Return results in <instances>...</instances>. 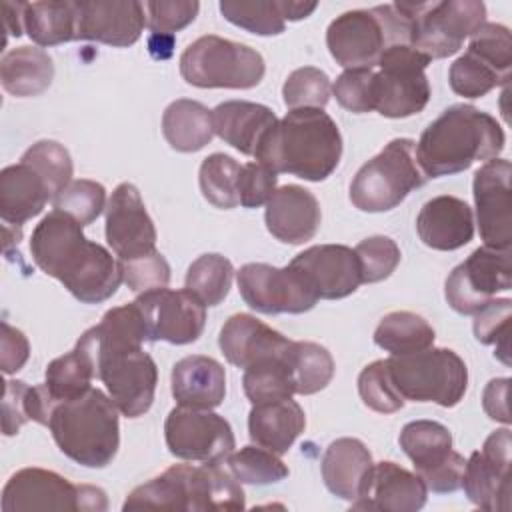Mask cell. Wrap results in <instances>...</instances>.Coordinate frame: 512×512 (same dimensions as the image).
<instances>
[{"mask_svg": "<svg viewBox=\"0 0 512 512\" xmlns=\"http://www.w3.org/2000/svg\"><path fill=\"white\" fill-rule=\"evenodd\" d=\"M170 386L178 406L212 410L226 396V372L218 360L192 354L174 364Z\"/></svg>", "mask_w": 512, "mask_h": 512, "instance_id": "obj_28", "label": "cell"}, {"mask_svg": "<svg viewBox=\"0 0 512 512\" xmlns=\"http://www.w3.org/2000/svg\"><path fill=\"white\" fill-rule=\"evenodd\" d=\"M510 316L512 300L494 298L482 310L474 314V336L482 344H496L498 358L504 364H510L508 358V338H510Z\"/></svg>", "mask_w": 512, "mask_h": 512, "instance_id": "obj_50", "label": "cell"}, {"mask_svg": "<svg viewBox=\"0 0 512 512\" xmlns=\"http://www.w3.org/2000/svg\"><path fill=\"white\" fill-rule=\"evenodd\" d=\"M224 466L240 484L264 486L288 478V466L280 460V456L256 444L232 452L224 460Z\"/></svg>", "mask_w": 512, "mask_h": 512, "instance_id": "obj_41", "label": "cell"}, {"mask_svg": "<svg viewBox=\"0 0 512 512\" xmlns=\"http://www.w3.org/2000/svg\"><path fill=\"white\" fill-rule=\"evenodd\" d=\"M510 430H494L482 450L470 454L462 484L468 500L482 510H510Z\"/></svg>", "mask_w": 512, "mask_h": 512, "instance_id": "obj_18", "label": "cell"}, {"mask_svg": "<svg viewBox=\"0 0 512 512\" xmlns=\"http://www.w3.org/2000/svg\"><path fill=\"white\" fill-rule=\"evenodd\" d=\"M426 180L416 158V142L394 138L356 172L350 202L362 212H388Z\"/></svg>", "mask_w": 512, "mask_h": 512, "instance_id": "obj_7", "label": "cell"}, {"mask_svg": "<svg viewBox=\"0 0 512 512\" xmlns=\"http://www.w3.org/2000/svg\"><path fill=\"white\" fill-rule=\"evenodd\" d=\"M52 200L50 186L30 164L20 160L0 172V218L6 226H22Z\"/></svg>", "mask_w": 512, "mask_h": 512, "instance_id": "obj_29", "label": "cell"}, {"mask_svg": "<svg viewBox=\"0 0 512 512\" xmlns=\"http://www.w3.org/2000/svg\"><path fill=\"white\" fill-rule=\"evenodd\" d=\"M2 512L24 510H84L102 512L108 508L106 492L90 484H72L68 478L44 470L22 468L2 488Z\"/></svg>", "mask_w": 512, "mask_h": 512, "instance_id": "obj_12", "label": "cell"}, {"mask_svg": "<svg viewBox=\"0 0 512 512\" xmlns=\"http://www.w3.org/2000/svg\"><path fill=\"white\" fill-rule=\"evenodd\" d=\"M398 4L410 18V46L430 62L456 54L464 40L486 22V6L478 0Z\"/></svg>", "mask_w": 512, "mask_h": 512, "instance_id": "obj_11", "label": "cell"}, {"mask_svg": "<svg viewBox=\"0 0 512 512\" xmlns=\"http://www.w3.org/2000/svg\"><path fill=\"white\" fill-rule=\"evenodd\" d=\"M372 466V454L366 444L346 436L328 444L320 462V472L326 488L340 500L352 504L364 494Z\"/></svg>", "mask_w": 512, "mask_h": 512, "instance_id": "obj_27", "label": "cell"}, {"mask_svg": "<svg viewBox=\"0 0 512 512\" xmlns=\"http://www.w3.org/2000/svg\"><path fill=\"white\" fill-rule=\"evenodd\" d=\"M24 32L38 46H58L76 40L74 2H24Z\"/></svg>", "mask_w": 512, "mask_h": 512, "instance_id": "obj_35", "label": "cell"}, {"mask_svg": "<svg viewBox=\"0 0 512 512\" xmlns=\"http://www.w3.org/2000/svg\"><path fill=\"white\" fill-rule=\"evenodd\" d=\"M34 264L84 304H98L116 294L122 278L120 260L102 244L84 236L82 224L60 210L48 212L30 236Z\"/></svg>", "mask_w": 512, "mask_h": 512, "instance_id": "obj_1", "label": "cell"}, {"mask_svg": "<svg viewBox=\"0 0 512 512\" xmlns=\"http://www.w3.org/2000/svg\"><path fill=\"white\" fill-rule=\"evenodd\" d=\"M390 378L404 400L456 406L468 388V368L450 348H426L386 358Z\"/></svg>", "mask_w": 512, "mask_h": 512, "instance_id": "obj_8", "label": "cell"}, {"mask_svg": "<svg viewBox=\"0 0 512 512\" xmlns=\"http://www.w3.org/2000/svg\"><path fill=\"white\" fill-rule=\"evenodd\" d=\"M430 60L410 44L388 46L374 70V110L384 118H408L430 100L426 66Z\"/></svg>", "mask_w": 512, "mask_h": 512, "instance_id": "obj_13", "label": "cell"}, {"mask_svg": "<svg viewBox=\"0 0 512 512\" xmlns=\"http://www.w3.org/2000/svg\"><path fill=\"white\" fill-rule=\"evenodd\" d=\"M428 488L424 480L396 462H378L372 466L364 494L352 502L354 510L416 512L426 504Z\"/></svg>", "mask_w": 512, "mask_h": 512, "instance_id": "obj_24", "label": "cell"}, {"mask_svg": "<svg viewBox=\"0 0 512 512\" xmlns=\"http://www.w3.org/2000/svg\"><path fill=\"white\" fill-rule=\"evenodd\" d=\"M220 12L234 26L258 36H276L286 28L278 0H222Z\"/></svg>", "mask_w": 512, "mask_h": 512, "instance_id": "obj_42", "label": "cell"}, {"mask_svg": "<svg viewBox=\"0 0 512 512\" xmlns=\"http://www.w3.org/2000/svg\"><path fill=\"white\" fill-rule=\"evenodd\" d=\"M264 72L260 52L216 34L200 36L180 56V74L196 88L248 90L262 82Z\"/></svg>", "mask_w": 512, "mask_h": 512, "instance_id": "obj_9", "label": "cell"}, {"mask_svg": "<svg viewBox=\"0 0 512 512\" xmlns=\"http://www.w3.org/2000/svg\"><path fill=\"white\" fill-rule=\"evenodd\" d=\"M416 232L424 246L452 252L474 238L472 208L456 196H434L416 216Z\"/></svg>", "mask_w": 512, "mask_h": 512, "instance_id": "obj_25", "label": "cell"}, {"mask_svg": "<svg viewBox=\"0 0 512 512\" xmlns=\"http://www.w3.org/2000/svg\"><path fill=\"white\" fill-rule=\"evenodd\" d=\"M118 406L100 388L58 402L48 428L60 452L86 468H106L120 446Z\"/></svg>", "mask_w": 512, "mask_h": 512, "instance_id": "obj_5", "label": "cell"}, {"mask_svg": "<svg viewBox=\"0 0 512 512\" xmlns=\"http://www.w3.org/2000/svg\"><path fill=\"white\" fill-rule=\"evenodd\" d=\"M54 210L66 212L82 226L92 224L106 210V190L94 180H72L54 200Z\"/></svg>", "mask_w": 512, "mask_h": 512, "instance_id": "obj_47", "label": "cell"}, {"mask_svg": "<svg viewBox=\"0 0 512 512\" xmlns=\"http://www.w3.org/2000/svg\"><path fill=\"white\" fill-rule=\"evenodd\" d=\"M398 442L412 460L418 476L444 462L452 452V434L436 420H412L404 424Z\"/></svg>", "mask_w": 512, "mask_h": 512, "instance_id": "obj_37", "label": "cell"}, {"mask_svg": "<svg viewBox=\"0 0 512 512\" xmlns=\"http://www.w3.org/2000/svg\"><path fill=\"white\" fill-rule=\"evenodd\" d=\"M30 356V344L22 330L10 326L6 320L2 322L0 334V368L6 376L24 368Z\"/></svg>", "mask_w": 512, "mask_h": 512, "instance_id": "obj_57", "label": "cell"}, {"mask_svg": "<svg viewBox=\"0 0 512 512\" xmlns=\"http://www.w3.org/2000/svg\"><path fill=\"white\" fill-rule=\"evenodd\" d=\"M214 134L246 156H254L266 132L278 122L276 114L256 102L228 100L212 110Z\"/></svg>", "mask_w": 512, "mask_h": 512, "instance_id": "obj_30", "label": "cell"}, {"mask_svg": "<svg viewBox=\"0 0 512 512\" xmlns=\"http://www.w3.org/2000/svg\"><path fill=\"white\" fill-rule=\"evenodd\" d=\"M304 428V410L292 398L252 404V410L248 414L250 440L256 446H262L278 456L290 450V446L304 432Z\"/></svg>", "mask_w": 512, "mask_h": 512, "instance_id": "obj_31", "label": "cell"}, {"mask_svg": "<svg viewBox=\"0 0 512 512\" xmlns=\"http://www.w3.org/2000/svg\"><path fill=\"white\" fill-rule=\"evenodd\" d=\"M466 52L480 58L498 74L510 78L512 68V38L510 30L496 22H484L468 42Z\"/></svg>", "mask_w": 512, "mask_h": 512, "instance_id": "obj_49", "label": "cell"}, {"mask_svg": "<svg viewBox=\"0 0 512 512\" xmlns=\"http://www.w3.org/2000/svg\"><path fill=\"white\" fill-rule=\"evenodd\" d=\"M264 220L268 232L276 240L296 246L316 236L322 222V210L310 190L298 184H286L276 188L266 202Z\"/></svg>", "mask_w": 512, "mask_h": 512, "instance_id": "obj_23", "label": "cell"}, {"mask_svg": "<svg viewBox=\"0 0 512 512\" xmlns=\"http://www.w3.org/2000/svg\"><path fill=\"white\" fill-rule=\"evenodd\" d=\"M232 278L234 266L226 256L202 254L188 266L184 288L204 306H218L228 296Z\"/></svg>", "mask_w": 512, "mask_h": 512, "instance_id": "obj_39", "label": "cell"}, {"mask_svg": "<svg viewBox=\"0 0 512 512\" xmlns=\"http://www.w3.org/2000/svg\"><path fill=\"white\" fill-rule=\"evenodd\" d=\"M120 266L126 286L136 294L166 288L170 282V264L158 250L132 260H120Z\"/></svg>", "mask_w": 512, "mask_h": 512, "instance_id": "obj_53", "label": "cell"}, {"mask_svg": "<svg viewBox=\"0 0 512 512\" xmlns=\"http://www.w3.org/2000/svg\"><path fill=\"white\" fill-rule=\"evenodd\" d=\"M76 4V40L116 48L132 46L146 26V6L138 0H80Z\"/></svg>", "mask_w": 512, "mask_h": 512, "instance_id": "obj_21", "label": "cell"}, {"mask_svg": "<svg viewBox=\"0 0 512 512\" xmlns=\"http://www.w3.org/2000/svg\"><path fill=\"white\" fill-rule=\"evenodd\" d=\"M394 44H410V18L398 2L348 10L326 30L328 52L346 70L376 68L382 52Z\"/></svg>", "mask_w": 512, "mask_h": 512, "instance_id": "obj_6", "label": "cell"}, {"mask_svg": "<svg viewBox=\"0 0 512 512\" xmlns=\"http://www.w3.org/2000/svg\"><path fill=\"white\" fill-rule=\"evenodd\" d=\"M330 92H332V84L328 74L314 66L296 68L294 72L288 74L282 86L284 104L290 110L324 108L330 100Z\"/></svg>", "mask_w": 512, "mask_h": 512, "instance_id": "obj_46", "label": "cell"}, {"mask_svg": "<svg viewBox=\"0 0 512 512\" xmlns=\"http://www.w3.org/2000/svg\"><path fill=\"white\" fill-rule=\"evenodd\" d=\"M504 144V130L492 114L470 104H454L424 128L416 142V158L426 178H440L498 158Z\"/></svg>", "mask_w": 512, "mask_h": 512, "instance_id": "obj_3", "label": "cell"}, {"mask_svg": "<svg viewBox=\"0 0 512 512\" xmlns=\"http://www.w3.org/2000/svg\"><path fill=\"white\" fill-rule=\"evenodd\" d=\"M162 134L178 152H198L214 138L212 110L202 102L178 98L162 114Z\"/></svg>", "mask_w": 512, "mask_h": 512, "instance_id": "obj_33", "label": "cell"}, {"mask_svg": "<svg viewBox=\"0 0 512 512\" xmlns=\"http://www.w3.org/2000/svg\"><path fill=\"white\" fill-rule=\"evenodd\" d=\"M284 20H302L308 18L316 8L318 2H302V0H278Z\"/></svg>", "mask_w": 512, "mask_h": 512, "instance_id": "obj_61", "label": "cell"}, {"mask_svg": "<svg viewBox=\"0 0 512 512\" xmlns=\"http://www.w3.org/2000/svg\"><path fill=\"white\" fill-rule=\"evenodd\" d=\"M336 102L354 112L366 114L374 110V68L344 70L332 84Z\"/></svg>", "mask_w": 512, "mask_h": 512, "instance_id": "obj_52", "label": "cell"}, {"mask_svg": "<svg viewBox=\"0 0 512 512\" xmlns=\"http://www.w3.org/2000/svg\"><path fill=\"white\" fill-rule=\"evenodd\" d=\"M278 174L262 162L242 164L238 178V198L244 208H260L264 206L272 194L276 192Z\"/></svg>", "mask_w": 512, "mask_h": 512, "instance_id": "obj_55", "label": "cell"}, {"mask_svg": "<svg viewBox=\"0 0 512 512\" xmlns=\"http://www.w3.org/2000/svg\"><path fill=\"white\" fill-rule=\"evenodd\" d=\"M358 262L362 284H374L386 280L396 266L400 264V248L388 236H370L356 244L354 248Z\"/></svg>", "mask_w": 512, "mask_h": 512, "instance_id": "obj_51", "label": "cell"}, {"mask_svg": "<svg viewBox=\"0 0 512 512\" xmlns=\"http://www.w3.org/2000/svg\"><path fill=\"white\" fill-rule=\"evenodd\" d=\"M292 350H294V342L288 352L262 358L250 364L248 368H244L242 388L246 398L252 404L292 398L296 394V384L292 374Z\"/></svg>", "mask_w": 512, "mask_h": 512, "instance_id": "obj_34", "label": "cell"}, {"mask_svg": "<svg viewBox=\"0 0 512 512\" xmlns=\"http://www.w3.org/2000/svg\"><path fill=\"white\" fill-rule=\"evenodd\" d=\"M168 452L188 462H224L236 448L230 422L204 408L176 406L164 422Z\"/></svg>", "mask_w": 512, "mask_h": 512, "instance_id": "obj_16", "label": "cell"}, {"mask_svg": "<svg viewBox=\"0 0 512 512\" xmlns=\"http://www.w3.org/2000/svg\"><path fill=\"white\" fill-rule=\"evenodd\" d=\"M30 164L50 186L54 198L72 182V158L70 152L56 140H38L20 158Z\"/></svg>", "mask_w": 512, "mask_h": 512, "instance_id": "obj_44", "label": "cell"}, {"mask_svg": "<svg viewBox=\"0 0 512 512\" xmlns=\"http://www.w3.org/2000/svg\"><path fill=\"white\" fill-rule=\"evenodd\" d=\"M142 312L148 340H164L170 344L196 342L206 324V306L186 288H158L138 294L134 300Z\"/></svg>", "mask_w": 512, "mask_h": 512, "instance_id": "obj_17", "label": "cell"}, {"mask_svg": "<svg viewBox=\"0 0 512 512\" xmlns=\"http://www.w3.org/2000/svg\"><path fill=\"white\" fill-rule=\"evenodd\" d=\"M24 2H2V24H4V30L10 34V36H20L24 32Z\"/></svg>", "mask_w": 512, "mask_h": 512, "instance_id": "obj_60", "label": "cell"}, {"mask_svg": "<svg viewBox=\"0 0 512 512\" xmlns=\"http://www.w3.org/2000/svg\"><path fill=\"white\" fill-rule=\"evenodd\" d=\"M146 6V26L154 36L174 34L198 16L200 4L196 0H150Z\"/></svg>", "mask_w": 512, "mask_h": 512, "instance_id": "obj_54", "label": "cell"}, {"mask_svg": "<svg viewBox=\"0 0 512 512\" xmlns=\"http://www.w3.org/2000/svg\"><path fill=\"white\" fill-rule=\"evenodd\" d=\"M292 342L256 316L242 312L232 314L218 336V346L226 360L242 370L262 358L288 352Z\"/></svg>", "mask_w": 512, "mask_h": 512, "instance_id": "obj_26", "label": "cell"}, {"mask_svg": "<svg viewBox=\"0 0 512 512\" xmlns=\"http://www.w3.org/2000/svg\"><path fill=\"white\" fill-rule=\"evenodd\" d=\"M54 62L38 46H18L0 60L2 88L16 98L38 96L52 84Z\"/></svg>", "mask_w": 512, "mask_h": 512, "instance_id": "obj_32", "label": "cell"}, {"mask_svg": "<svg viewBox=\"0 0 512 512\" xmlns=\"http://www.w3.org/2000/svg\"><path fill=\"white\" fill-rule=\"evenodd\" d=\"M46 386L54 398V402H66L72 400L86 390L92 388V380L96 378V364L88 348L80 342L76 346L54 358L46 366Z\"/></svg>", "mask_w": 512, "mask_h": 512, "instance_id": "obj_38", "label": "cell"}, {"mask_svg": "<svg viewBox=\"0 0 512 512\" xmlns=\"http://www.w3.org/2000/svg\"><path fill=\"white\" fill-rule=\"evenodd\" d=\"M512 166L504 158H492L474 172L476 224L484 246L510 250L512 244Z\"/></svg>", "mask_w": 512, "mask_h": 512, "instance_id": "obj_19", "label": "cell"}, {"mask_svg": "<svg viewBox=\"0 0 512 512\" xmlns=\"http://www.w3.org/2000/svg\"><path fill=\"white\" fill-rule=\"evenodd\" d=\"M322 300H340L362 284L360 262L344 244H316L296 254L290 262Z\"/></svg>", "mask_w": 512, "mask_h": 512, "instance_id": "obj_22", "label": "cell"}, {"mask_svg": "<svg viewBox=\"0 0 512 512\" xmlns=\"http://www.w3.org/2000/svg\"><path fill=\"white\" fill-rule=\"evenodd\" d=\"M512 288L510 250L476 248L446 278L444 296L448 306L464 316H474L498 292Z\"/></svg>", "mask_w": 512, "mask_h": 512, "instance_id": "obj_14", "label": "cell"}, {"mask_svg": "<svg viewBox=\"0 0 512 512\" xmlns=\"http://www.w3.org/2000/svg\"><path fill=\"white\" fill-rule=\"evenodd\" d=\"M156 226L138 188L122 182L106 204V242L118 260H132L156 250Z\"/></svg>", "mask_w": 512, "mask_h": 512, "instance_id": "obj_20", "label": "cell"}, {"mask_svg": "<svg viewBox=\"0 0 512 512\" xmlns=\"http://www.w3.org/2000/svg\"><path fill=\"white\" fill-rule=\"evenodd\" d=\"M26 392L28 384L22 380H6L4 382V398H2V432L4 436H14L22 428V424L30 422L26 410Z\"/></svg>", "mask_w": 512, "mask_h": 512, "instance_id": "obj_56", "label": "cell"}, {"mask_svg": "<svg viewBox=\"0 0 512 512\" xmlns=\"http://www.w3.org/2000/svg\"><path fill=\"white\" fill-rule=\"evenodd\" d=\"M254 158L276 174L322 182L340 164L342 134L322 108H296L266 132Z\"/></svg>", "mask_w": 512, "mask_h": 512, "instance_id": "obj_2", "label": "cell"}, {"mask_svg": "<svg viewBox=\"0 0 512 512\" xmlns=\"http://www.w3.org/2000/svg\"><path fill=\"white\" fill-rule=\"evenodd\" d=\"M244 490L224 462L174 464L136 486L122 510H242Z\"/></svg>", "mask_w": 512, "mask_h": 512, "instance_id": "obj_4", "label": "cell"}, {"mask_svg": "<svg viewBox=\"0 0 512 512\" xmlns=\"http://www.w3.org/2000/svg\"><path fill=\"white\" fill-rule=\"evenodd\" d=\"M80 344L88 348L96 364V378L104 382L108 396L126 418L146 414L154 402L158 368L142 346L100 348L86 330Z\"/></svg>", "mask_w": 512, "mask_h": 512, "instance_id": "obj_10", "label": "cell"}, {"mask_svg": "<svg viewBox=\"0 0 512 512\" xmlns=\"http://www.w3.org/2000/svg\"><path fill=\"white\" fill-rule=\"evenodd\" d=\"M434 328L416 312L396 310L386 314L376 330H374V344L390 356H402L426 350L434 344Z\"/></svg>", "mask_w": 512, "mask_h": 512, "instance_id": "obj_36", "label": "cell"}, {"mask_svg": "<svg viewBox=\"0 0 512 512\" xmlns=\"http://www.w3.org/2000/svg\"><path fill=\"white\" fill-rule=\"evenodd\" d=\"M242 166L228 154L214 152L206 156L198 170V184L202 196L216 208L230 210L240 204L238 178Z\"/></svg>", "mask_w": 512, "mask_h": 512, "instance_id": "obj_40", "label": "cell"}, {"mask_svg": "<svg viewBox=\"0 0 512 512\" xmlns=\"http://www.w3.org/2000/svg\"><path fill=\"white\" fill-rule=\"evenodd\" d=\"M508 390L510 378H494L486 384L482 394V408L490 420L510 424V410H508Z\"/></svg>", "mask_w": 512, "mask_h": 512, "instance_id": "obj_59", "label": "cell"}, {"mask_svg": "<svg viewBox=\"0 0 512 512\" xmlns=\"http://www.w3.org/2000/svg\"><path fill=\"white\" fill-rule=\"evenodd\" d=\"M242 300L262 314H302L320 300L308 280L292 266L250 262L236 272Z\"/></svg>", "mask_w": 512, "mask_h": 512, "instance_id": "obj_15", "label": "cell"}, {"mask_svg": "<svg viewBox=\"0 0 512 512\" xmlns=\"http://www.w3.org/2000/svg\"><path fill=\"white\" fill-rule=\"evenodd\" d=\"M464 466H466L464 456L452 450L450 456L444 462H440L438 466H434L428 472L420 474V478L424 480L426 488L436 492V494L456 492L460 488V484H462Z\"/></svg>", "mask_w": 512, "mask_h": 512, "instance_id": "obj_58", "label": "cell"}, {"mask_svg": "<svg viewBox=\"0 0 512 512\" xmlns=\"http://www.w3.org/2000/svg\"><path fill=\"white\" fill-rule=\"evenodd\" d=\"M358 394L370 410L380 414L398 412L406 402L390 378L386 360H374L362 368L358 376Z\"/></svg>", "mask_w": 512, "mask_h": 512, "instance_id": "obj_48", "label": "cell"}, {"mask_svg": "<svg viewBox=\"0 0 512 512\" xmlns=\"http://www.w3.org/2000/svg\"><path fill=\"white\" fill-rule=\"evenodd\" d=\"M292 374L296 394L310 396L324 390L334 376L332 354L316 342H296L292 350Z\"/></svg>", "mask_w": 512, "mask_h": 512, "instance_id": "obj_43", "label": "cell"}, {"mask_svg": "<svg viewBox=\"0 0 512 512\" xmlns=\"http://www.w3.org/2000/svg\"><path fill=\"white\" fill-rule=\"evenodd\" d=\"M510 78L498 74L494 68L484 64L480 58L464 52L456 58L448 70V82L454 94L464 98H482Z\"/></svg>", "mask_w": 512, "mask_h": 512, "instance_id": "obj_45", "label": "cell"}]
</instances>
